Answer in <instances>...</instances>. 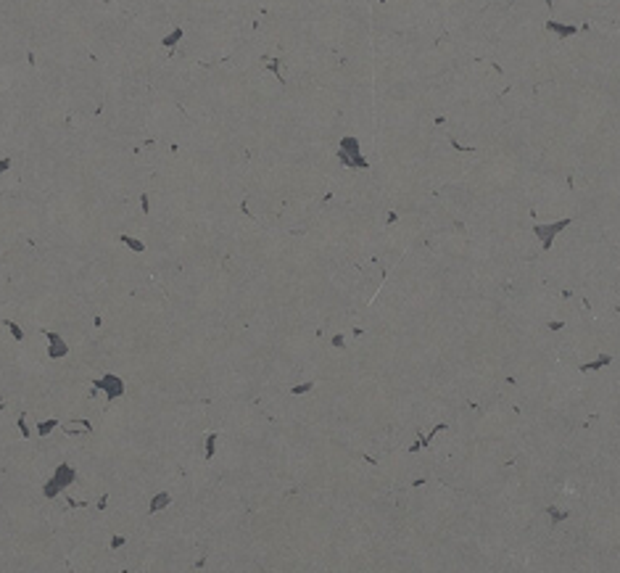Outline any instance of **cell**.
Masks as SVG:
<instances>
[{"label":"cell","instance_id":"cell-1","mask_svg":"<svg viewBox=\"0 0 620 573\" xmlns=\"http://www.w3.org/2000/svg\"><path fill=\"white\" fill-rule=\"evenodd\" d=\"M74 478H77V470L69 465V462H61V465L53 470V475H50V481L42 486V494H45L48 499H53L58 491H63L66 486L74 484Z\"/></svg>","mask_w":620,"mask_h":573},{"label":"cell","instance_id":"cell-2","mask_svg":"<svg viewBox=\"0 0 620 573\" xmlns=\"http://www.w3.org/2000/svg\"><path fill=\"white\" fill-rule=\"evenodd\" d=\"M93 388L95 391H103L108 399H119V396L124 394V381L114 373H106V375L98 378V381H93Z\"/></svg>","mask_w":620,"mask_h":573},{"label":"cell","instance_id":"cell-3","mask_svg":"<svg viewBox=\"0 0 620 573\" xmlns=\"http://www.w3.org/2000/svg\"><path fill=\"white\" fill-rule=\"evenodd\" d=\"M45 338H48V357H50V360H61V357L69 354V343L63 341L58 333H53V330H45Z\"/></svg>","mask_w":620,"mask_h":573},{"label":"cell","instance_id":"cell-4","mask_svg":"<svg viewBox=\"0 0 620 573\" xmlns=\"http://www.w3.org/2000/svg\"><path fill=\"white\" fill-rule=\"evenodd\" d=\"M172 505V497H169L166 491H159L156 497H151V505H148V512H159V510H164V507H169Z\"/></svg>","mask_w":620,"mask_h":573},{"label":"cell","instance_id":"cell-5","mask_svg":"<svg viewBox=\"0 0 620 573\" xmlns=\"http://www.w3.org/2000/svg\"><path fill=\"white\" fill-rule=\"evenodd\" d=\"M119 240L127 246V249H132V251H138V254L145 251V243H143V240H138V238H132V235H119Z\"/></svg>","mask_w":620,"mask_h":573},{"label":"cell","instance_id":"cell-6","mask_svg":"<svg viewBox=\"0 0 620 573\" xmlns=\"http://www.w3.org/2000/svg\"><path fill=\"white\" fill-rule=\"evenodd\" d=\"M217 441H219V433H208L206 436V460L214 457V452H217Z\"/></svg>","mask_w":620,"mask_h":573},{"label":"cell","instance_id":"cell-7","mask_svg":"<svg viewBox=\"0 0 620 573\" xmlns=\"http://www.w3.org/2000/svg\"><path fill=\"white\" fill-rule=\"evenodd\" d=\"M58 425V420H40L37 423V436H48Z\"/></svg>","mask_w":620,"mask_h":573},{"label":"cell","instance_id":"cell-8","mask_svg":"<svg viewBox=\"0 0 620 573\" xmlns=\"http://www.w3.org/2000/svg\"><path fill=\"white\" fill-rule=\"evenodd\" d=\"M5 328H8V333H11V336H14V338H16V341H24V330H21V328H19V325H16V322H11V320H8V322H5Z\"/></svg>","mask_w":620,"mask_h":573},{"label":"cell","instance_id":"cell-9","mask_svg":"<svg viewBox=\"0 0 620 573\" xmlns=\"http://www.w3.org/2000/svg\"><path fill=\"white\" fill-rule=\"evenodd\" d=\"M19 431H21L24 439H29V428H27V418H24V415L19 418Z\"/></svg>","mask_w":620,"mask_h":573},{"label":"cell","instance_id":"cell-10","mask_svg":"<svg viewBox=\"0 0 620 573\" xmlns=\"http://www.w3.org/2000/svg\"><path fill=\"white\" fill-rule=\"evenodd\" d=\"M124 544H127V539H124V536H114V539H111V550H119V547H124Z\"/></svg>","mask_w":620,"mask_h":573},{"label":"cell","instance_id":"cell-11","mask_svg":"<svg viewBox=\"0 0 620 573\" xmlns=\"http://www.w3.org/2000/svg\"><path fill=\"white\" fill-rule=\"evenodd\" d=\"M314 386V383H304V386H293V394H306L309 388Z\"/></svg>","mask_w":620,"mask_h":573},{"label":"cell","instance_id":"cell-12","mask_svg":"<svg viewBox=\"0 0 620 573\" xmlns=\"http://www.w3.org/2000/svg\"><path fill=\"white\" fill-rule=\"evenodd\" d=\"M8 167H11V161H8V159H3V161H0V172H5Z\"/></svg>","mask_w":620,"mask_h":573}]
</instances>
